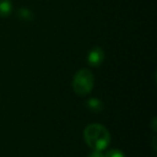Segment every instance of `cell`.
<instances>
[{
    "label": "cell",
    "mask_w": 157,
    "mask_h": 157,
    "mask_svg": "<svg viewBox=\"0 0 157 157\" xmlns=\"http://www.w3.org/2000/svg\"><path fill=\"white\" fill-rule=\"evenodd\" d=\"M84 139L90 148L101 152L110 144L111 136L109 130L102 125L90 124L84 130Z\"/></svg>",
    "instance_id": "cell-1"
},
{
    "label": "cell",
    "mask_w": 157,
    "mask_h": 157,
    "mask_svg": "<svg viewBox=\"0 0 157 157\" xmlns=\"http://www.w3.org/2000/svg\"><path fill=\"white\" fill-rule=\"evenodd\" d=\"M94 75L88 69H81L75 73L72 82L74 92L80 96H85L94 87Z\"/></svg>",
    "instance_id": "cell-2"
},
{
    "label": "cell",
    "mask_w": 157,
    "mask_h": 157,
    "mask_svg": "<svg viewBox=\"0 0 157 157\" xmlns=\"http://www.w3.org/2000/svg\"><path fill=\"white\" fill-rule=\"evenodd\" d=\"M103 59H105V52L100 46H95L90 51L87 55V61L90 66L93 67H97L102 63Z\"/></svg>",
    "instance_id": "cell-3"
},
{
    "label": "cell",
    "mask_w": 157,
    "mask_h": 157,
    "mask_svg": "<svg viewBox=\"0 0 157 157\" xmlns=\"http://www.w3.org/2000/svg\"><path fill=\"white\" fill-rule=\"evenodd\" d=\"M86 105H87V108L90 110V111L95 112V113H99V112H101L103 110V103L102 101L100 100V99L98 98H90L87 101H86Z\"/></svg>",
    "instance_id": "cell-4"
},
{
    "label": "cell",
    "mask_w": 157,
    "mask_h": 157,
    "mask_svg": "<svg viewBox=\"0 0 157 157\" xmlns=\"http://www.w3.org/2000/svg\"><path fill=\"white\" fill-rule=\"evenodd\" d=\"M12 12V2L10 0H0V16L7 17Z\"/></svg>",
    "instance_id": "cell-5"
},
{
    "label": "cell",
    "mask_w": 157,
    "mask_h": 157,
    "mask_svg": "<svg viewBox=\"0 0 157 157\" xmlns=\"http://www.w3.org/2000/svg\"><path fill=\"white\" fill-rule=\"evenodd\" d=\"M105 157H126L123 152H121L117 148H112V150L108 151L107 154L105 155Z\"/></svg>",
    "instance_id": "cell-6"
},
{
    "label": "cell",
    "mask_w": 157,
    "mask_h": 157,
    "mask_svg": "<svg viewBox=\"0 0 157 157\" xmlns=\"http://www.w3.org/2000/svg\"><path fill=\"white\" fill-rule=\"evenodd\" d=\"M88 157H105V155H103L100 151H94Z\"/></svg>",
    "instance_id": "cell-7"
}]
</instances>
